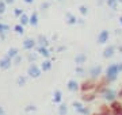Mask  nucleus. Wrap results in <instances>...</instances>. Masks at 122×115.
<instances>
[{
	"label": "nucleus",
	"mask_w": 122,
	"mask_h": 115,
	"mask_svg": "<svg viewBox=\"0 0 122 115\" xmlns=\"http://www.w3.org/2000/svg\"><path fill=\"white\" fill-rule=\"evenodd\" d=\"M122 72V62L119 64H110L109 67L106 68L105 71V77L103 79L106 80L107 84H113L115 83L118 79V75Z\"/></svg>",
	"instance_id": "f257e3e1"
},
{
	"label": "nucleus",
	"mask_w": 122,
	"mask_h": 115,
	"mask_svg": "<svg viewBox=\"0 0 122 115\" xmlns=\"http://www.w3.org/2000/svg\"><path fill=\"white\" fill-rule=\"evenodd\" d=\"M99 95H100V97H102L106 103H109V104L118 99V92L114 88H111V87H105Z\"/></svg>",
	"instance_id": "f03ea898"
},
{
	"label": "nucleus",
	"mask_w": 122,
	"mask_h": 115,
	"mask_svg": "<svg viewBox=\"0 0 122 115\" xmlns=\"http://www.w3.org/2000/svg\"><path fill=\"white\" fill-rule=\"evenodd\" d=\"M27 75H29V77H31V79H38V77H41V75H42V71H41V68H39V65H37V64H30L29 65V68H27Z\"/></svg>",
	"instance_id": "7ed1b4c3"
},
{
	"label": "nucleus",
	"mask_w": 122,
	"mask_h": 115,
	"mask_svg": "<svg viewBox=\"0 0 122 115\" xmlns=\"http://www.w3.org/2000/svg\"><path fill=\"white\" fill-rule=\"evenodd\" d=\"M95 87H96L95 81L91 80V79H88V80H86V81H83V83L80 84V91H81L83 93H86V92H94V91H95Z\"/></svg>",
	"instance_id": "20e7f679"
},
{
	"label": "nucleus",
	"mask_w": 122,
	"mask_h": 115,
	"mask_svg": "<svg viewBox=\"0 0 122 115\" xmlns=\"http://www.w3.org/2000/svg\"><path fill=\"white\" fill-rule=\"evenodd\" d=\"M102 73H103V68H102V65H94L92 68H90V71H88V75H90V79L91 80H98L102 76Z\"/></svg>",
	"instance_id": "39448f33"
},
{
	"label": "nucleus",
	"mask_w": 122,
	"mask_h": 115,
	"mask_svg": "<svg viewBox=\"0 0 122 115\" xmlns=\"http://www.w3.org/2000/svg\"><path fill=\"white\" fill-rule=\"evenodd\" d=\"M110 110H111V115H121L122 114V103L119 100H114L109 104Z\"/></svg>",
	"instance_id": "423d86ee"
},
{
	"label": "nucleus",
	"mask_w": 122,
	"mask_h": 115,
	"mask_svg": "<svg viewBox=\"0 0 122 115\" xmlns=\"http://www.w3.org/2000/svg\"><path fill=\"white\" fill-rule=\"evenodd\" d=\"M22 48H23V50H26V52H31L33 49L37 48V41L33 39V38H26V39L22 42Z\"/></svg>",
	"instance_id": "0eeeda50"
},
{
	"label": "nucleus",
	"mask_w": 122,
	"mask_h": 115,
	"mask_svg": "<svg viewBox=\"0 0 122 115\" xmlns=\"http://www.w3.org/2000/svg\"><path fill=\"white\" fill-rule=\"evenodd\" d=\"M35 50H37L38 56H42L45 60H50V58H52V52H50V49H49V48L37 46V48H35Z\"/></svg>",
	"instance_id": "6e6552de"
},
{
	"label": "nucleus",
	"mask_w": 122,
	"mask_h": 115,
	"mask_svg": "<svg viewBox=\"0 0 122 115\" xmlns=\"http://www.w3.org/2000/svg\"><path fill=\"white\" fill-rule=\"evenodd\" d=\"M109 38H110V33H109V30H102L98 34V43H100V45H105L106 42H109Z\"/></svg>",
	"instance_id": "1a4fd4ad"
},
{
	"label": "nucleus",
	"mask_w": 122,
	"mask_h": 115,
	"mask_svg": "<svg viewBox=\"0 0 122 115\" xmlns=\"http://www.w3.org/2000/svg\"><path fill=\"white\" fill-rule=\"evenodd\" d=\"M12 65V60L8 58L7 56H4L3 58H0V69L1 71H8Z\"/></svg>",
	"instance_id": "9d476101"
},
{
	"label": "nucleus",
	"mask_w": 122,
	"mask_h": 115,
	"mask_svg": "<svg viewBox=\"0 0 122 115\" xmlns=\"http://www.w3.org/2000/svg\"><path fill=\"white\" fill-rule=\"evenodd\" d=\"M66 88H68L69 92H77V91H80V84L75 79H71L66 83Z\"/></svg>",
	"instance_id": "9b49d317"
},
{
	"label": "nucleus",
	"mask_w": 122,
	"mask_h": 115,
	"mask_svg": "<svg viewBox=\"0 0 122 115\" xmlns=\"http://www.w3.org/2000/svg\"><path fill=\"white\" fill-rule=\"evenodd\" d=\"M115 50H117V46H114V45H110V46H107V48L103 50V58H106V60H109V58H111L115 54Z\"/></svg>",
	"instance_id": "f8f14e48"
},
{
	"label": "nucleus",
	"mask_w": 122,
	"mask_h": 115,
	"mask_svg": "<svg viewBox=\"0 0 122 115\" xmlns=\"http://www.w3.org/2000/svg\"><path fill=\"white\" fill-rule=\"evenodd\" d=\"M96 99V93L95 92H86L81 95V102L84 103H91Z\"/></svg>",
	"instance_id": "ddd939ff"
},
{
	"label": "nucleus",
	"mask_w": 122,
	"mask_h": 115,
	"mask_svg": "<svg viewBox=\"0 0 122 115\" xmlns=\"http://www.w3.org/2000/svg\"><path fill=\"white\" fill-rule=\"evenodd\" d=\"M52 100H53L54 104H61V103H62V91H61V89H56V91L53 92Z\"/></svg>",
	"instance_id": "4468645a"
},
{
	"label": "nucleus",
	"mask_w": 122,
	"mask_h": 115,
	"mask_svg": "<svg viewBox=\"0 0 122 115\" xmlns=\"http://www.w3.org/2000/svg\"><path fill=\"white\" fill-rule=\"evenodd\" d=\"M39 68H41V71L42 72H50L53 68V61L52 60H44L42 61V64L39 65Z\"/></svg>",
	"instance_id": "2eb2a0df"
},
{
	"label": "nucleus",
	"mask_w": 122,
	"mask_h": 115,
	"mask_svg": "<svg viewBox=\"0 0 122 115\" xmlns=\"http://www.w3.org/2000/svg\"><path fill=\"white\" fill-rule=\"evenodd\" d=\"M86 61H87V54H86V53L76 54V57H75V62L77 64L79 67H83V64H86Z\"/></svg>",
	"instance_id": "dca6fc26"
},
{
	"label": "nucleus",
	"mask_w": 122,
	"mask_h": 115,
	"mask_svg": "<svg viewBox=\"0 0 122 115\" xmlns=\"http://www.w3.org/2000/svg\"><path fill=\"white\" fill-rule=\"evenodd\" d=\"M37 46H44V48H49V45H50V42H49V39L46 38L45 35H38V38H37Z\"/></svg>",
	"instance_id": "f3484780"
},
{
	"label": "nucleus",
	"mask_w": 122,
	"mask_h": 115,
	"mask_svg": "<svg viewBox=\"0 0 122 115\" xmlns=\"http://www.w3.org/2000/svg\"><path fill=\"white\" fill-rule=\"evenodd\" d=\"M38 22H39V19H38V12H33L30 15V18H29V24L33 27H37L38 26Z\"/></svg>",
	"instance_id": "a211bd4d"
},
{
	"label": "nucleus",
	"mask_w": 122,
	"mask_h": 115,
	"mask_svg": "<svg viewBox=\"0 0 122 115\" xmlns=\"http://www.w3.org/2000/svg\"><path fill=\"white\" fill-rule=\"evenodd\" d=\"M65 16H66V23H68L69 26H73V24H77V18L73 14H71V12H66V14H65Z\"/></svg>",
	"instance_id": "6ab92c4d"
},
{
	"label": "nucleus",
	"mask_w": 122,
	"mask_h": 115,
	"mask_svg": "<svg viewBox=\"0 0 122 115\" xmlns=\"http://www.w3.org/2000/svg\"><path fill=\"white\" fill-rule=\"evenodd\" d=\"M18 54H19V49L18 48H10L8 50H7V54H5V56L8 58H11V60H14Z\"/></svg>",
	"instance_id": "aec40b11"
},
{
	"label": "nucleus",
	"mask_w": 122,
	"mask_h": 115,
	"mask_svg": "<svg viewBox=\"0 0 122 115\" xmlns=\"http://www.w3.org/2000/svg\"><path fill=\"white\" fill-rule=\"evenodd\" d=\"M11 30V27L7 24V23H3V22H0V35H7V33Z\"/></svg>",
	"instance_id": "412c9836"
},
{
	"label": "nucleus",
	"mask_w": 122,
	"mask_h": 115,
	"mask_svg": "<svg viewBox=\"0 0 122 115\" xmlns=\"http://www.w3.org/2000/svg\"><path fill=\"white\" fill-rule=\"evenodd\" d=\"M58 115H66L68 114V106H66L65 103H61L58 104V110H57Z\"/></svg>",
	"instance_id": "4be33fe9"
},
{
	"label": "nucleus",
	"mask_w": 122,
	"mask_h": 115,
	"mask_svg": "<svg viewBox=\"0 0 122 115\" xmlns=\"http://www.w3.org/2000/svg\"><path fill=\"white\" fill-rule=\"evenodd\" d=\"M29 18H30V16H29L27 14H23L22 16H19V24H22L23 27L27 26V24H29Z\"/></svg>",
	"instance_id": "5701e85b"
},
{
	"label": "nucleus",
	"mask_w": 122,
	"mask_h": 115,
	"mask_svg": "<svg viewBox=\"0 0 122 115\" xmlns=\"http://www.w3.org/2000/svg\"><path fill=\"white\" fill-rule=\"evenodd\" d=\"M26 58L29 61V64H34L37 61V58H38V53H27Z\"/></svg>",
	"instance_id": "b1692460"
},
{
	"label": "nucleus",
	"mask_w": 122,
	"mask_h": 115,
	"mask_svg": "<svg viewBox=\"0 0 122 115\" xmlns=\"http://www.w3.org/2000/svg\"><path fill=\"white\" fill-rule=\"evenodd\" d=\"M27 84V77L26 76H19L16 79V85L18 87H25Z\"/></svg>",
	"instance_id": "393cba45"
},
{
	"label": "nucleus",
	"mask_w": 122,
	"mask_h": 115,
	"mask_svg": "<svg viewBox=\"0 0 122 115\" xmlns=\"http://www.w3.org/2000/svg\"><path fill=\"white\" fill-rule=\"evenodd\" d=\"M106 4H107V7H110V8L113 10V11H117V8H118L117 0H106Z\"/></svg>",
	"instance_id": "a878e982"
},
{
	"label": "nucleus",
	"mask_w": 122,
	"mask_h": 115,
	"mask_svg": "<svg viewBox=\"0 0 122 115\" xmlns=\"http://www.w3.org/2000/svg\"><path fill=\"white\" fill-rule=\"evenodd\" d=\"M14 31L18 35H23V34H25V27H23L22 24H19V23H18V24L14 26Z\"/></svg>",
	"instance_id": "bb28decb"
},
{
	"label": "nucleus",
	"mask_w": 122,
	"mask_h": 115,
	"mask_svg": "<svg viewBox=\"0 0 122 115\" xmlns=\"http://www.w3.org/2000/svg\"><path fill=\"white\" fill-rule=\"evenodd\" d=\"M77 114H79V115H91V110H90V107L83 106L80 110L77 111Z\"/></svg>",
	"instance_id": "cd10ccee"
},
{
	"label": "nucleus",
	"mask_w": 122,
	"mask_h": 115,
	"mask_svg": "<svg viewBox=\"0 0 122 115\" xmlns=\"http://www.w3.org/2000/svg\"><path fill=\"white\" fill-rule=\"evenodd\" d=\"M99 111L102 112V114H105V115H111V110H110V107L106 106V104L100 106V110Z\"/></svg>",
	"instance_id": "c85d7f7f"
},
{
	"label": "nucleus",
	"mask_w": 122,
	"mask_h": 115,
	"mask_svg": "<svg viewBox=\"0 0 122 115\" xmlns=\"http://www.w3.org/2000/svg\"><path fill=\"white\" fill-rule=\"evenodd\" d=\"M22 60H23V57L20 56V54H18L16 57L12 60V65H15V67H19V65H20V62H22Z\"/></svg>",
	"instance_id": "c756f323"
},
{
	"label": "nucleus",
	"mask_w": 122,
	"mask_h": 115,
	"mask_svg": "<svg viewBox=\"0 0 122 115\" xmlns=\"http://www.w3.org/2000/svg\"><path fill=\"white\" fill-rule=\"evenodd\" d=\"M83 106H84V104H83V102H77V100H75V102L72 103V107L75 108V111H76V112H77V111L80 110V108H81Z\"/></svg>",
	"instance_id": "7c9ffc66"
},
{
	"label": "nucleus",
	"mask_w": 122,
	"mask_h": 115,
	"mask_svg": "<svg viewBox=\"0 0 122 115\" xmlns=\"http://www.w3.org/2000/svg\"><path fill=\"white\" fill-rule=\"evenodd\" d=\"M25 111H26L27 114H30V112H34V111H37V106H34V104H29V106L25 107Z\"/></svg>",
	"instance_id": "2f4dec72"
},
{
	"label": "nucleus",
	"mask_w": 122,
	"mask_h": 115,
	"mask_svg": "<svg viewBox=\"0 0 122 115\" xmlns=\"http://www.w3.org/2000/svg\"><path fill=\"white\" fill-rule=\"evenodd\" d=\"M75 72H76V75L79 76H84V73H86V69H84L83 67H76V69H75Z\"/></svg>",
	"instance_id": "473e14b6"
},
{
	"label": "nucleus",
	"mask_w": 122,
	"mask_h": 115,
	"mask_svg": "<svg viewBox=\"0 0 122 115\" xmlns=\"http://www.w3.org/2000/svg\"><path fill=\"white\" fill-rule=\"evenodd\" d=\"M5 8H7V4L4 3V0H0V15L5 12Z\"/></svg>",
	"instance_id": "72a5a7b5"
},
{
	"label": "nucleus",
	"mask_w": 122,
	"mask_h": 115,
	"mask_svg": "<svg viewBox=\"0 0 122 115\" xmlns=\"http://www.w3.org/2000/svg\"><path fill=\"white\" fill-rule=\"evenodd\" d=\"M23 14H25V12H23V10H20V8H15V10H14V15H15L16 18L22 16Z\"/></svg>",
	"instance_id": "f704fd0d"
},
{
	"label": "nucleus",
	"mask_w": 122,
	"mask_h": 115,
	"mask_svg": "<svg viewBox=\"0 0 122 115\" xmlns=\"http://www.w3.org/2000/svg\"><path fill=\"white\" fill-rule=\"evenodd\" d=\"M79 11H80L81 15H87L88 14V8L86 7V5H80V7H79Z\"/></svg>",
	"instance_id": "c9c22d12"
},
{
	"label": "nucleus",
	"mask_w": 122,
	"mask_h": 115,
	"mask_svg": "<svg viewBox=\"0 0 122 115\" xmlns=\"http://www.w3.org/2000/svg\"><path fill=\"white\" fill-rule=\"evenodd\" d=\"M50 7V3H42L41 4V10H48Z\"/></svg>",
	"instance_id": "e433bc0d"
},
{
	"label": "nucleus",
	"mask_w": 122,
	"mask_h": 115,
	"mask_svg": "<svg viewBox=\"0 0 122 115\" xmlns=\"http://www.w3.org/2000/svg\"><path fill=\"white\" fill-rule=\"evenodd\" d=\"M0 115H7V114H5L4 107H1V106H0Z\"/></svg>",
	"instance_id": "4c0bfd02"
},
{
	"label": "nucleus",
	"mask_w": 122,
	"mask_h": 115,
	"mask_svg": "<svg viewBox=\"0 0 122 115\" xmlns=\"http://www.w3.org/2000/svg\"><path fill=\"white\" fill-rule=\"evenodd\" d=\"M64 50H65V46H58V48H57V52H58V53H60V52H64Z\"/></svg>",
	"instance_id": "58836bf2"
},
{
	"label": "nucleus",
	"mask_w": 122,
	"mask_h": 115,
	"mask_svg": "<svg viewBox=\"0 0 122 115\" xmlns=\"http://www.w3.org/2000/svg\"><path fill=\"white\" fill-rule=\"evenodd\" d=\"M14 1H15V0H4V3H5L7 5H8V4H12Z\"/></svg>",
	"instance_id": "ea45409f"
},
{
	"label": "nucleus",
	"mask_w": 122,
	"mask_h": 115,
	"mask_svg": "<svg viewBox=\"0 0 122 115\" xmlns=\"http://www.w3.org/2000/svg\"><path fill=\"white\" fill-rule=\"evenodd\" d=\"M25 3H27V4H33L34 3V0H23Z\"/></svg>",
	"instance_id": "a19ab883"
},
{
	"label": "nucleus",
	"mask_w": 122,
	"mask_h": 115,
	"mask_svg": "<svg viewBox=\"0 0 122 115\" xmlns=\"http://www.w3.org/2000/svg\"><path fill=\"white\" fill-rule=\"evenodd\" d=\"M77 24H84V19H77Z\"/></svg>",
	"instance_id": "79ce46f5"
},
{
	"label": "nucleus",
	"mask_w": 122,
	"mask_h": 115,
	"mask_svg": "<svg viewBox=\"0 0 122 115\" xmlns=\"http://www.w3.org/2000/svg\"><path fill=\"white\" fill-rule=\"evenodd\" d=\"M117 50L119 52V53H122V45H118V46H117Z\"/></svg>",
	"instance_id": "37998d69"
},
{
	"label": "nucleus",
	"mask_w": 122,
	"mask_h": 115,
	"mask_svg": "<svg viewBox=\"0 0 122 115\" xmlns=\"http://www.w3.org/2000/svg\"><path fill=\"white\" fill-rule=\"evenodd\" d=\"M105 3H106V1H103V0H99V1H98V4H99V5H103Z\"/></svg>",
	"instance_id": "c03bdc74"
},
{
	"label": "nucleus",
	"mask_w": 122,
	"mask_h": 115,
	"mask_svg": "<svg viewBox=\"0 0 122 115\" xmlns=\"http://www.w3.org/2000/svg\"><path fill=\"white\" fill-rule=\"evenodd\" d=\"M118 97H122V88L119 89V92H118Z\"/></svg>",
	"instance_id": "a18cd8bd"
},
{
	"label": "nucleus",
	"mask_w": 122,
	"mask_h": 115,
	"mask_svg": "<svg viewBox=\"0 0 122 115\" xmlns=\"http://www.w3.org/2000/svg\"><path fill=\"white\" fill-rule=\"evenodd\" d=\"M115 35H121V30H115Z\"/></svg>",
	"instance_id": "49530a36"
},
{
	"label": "nucleus",
	"mask_w": 122,
	"mask_h": 115,
	"mask_svg": "<svg viewBox=\"0 0 122 115\" xmlns=\"http://www.w3.org/2000/svg\"><path fill=\"white\" fill-rule=\"evenodd\" d=\"M91 115H105V114H102V112L99 111V112H94V114H91Z\"/></svg>",
	"instance_id": "de8ad7c7"
},
{
	"label": "nucleus",
	"mask_w": 122,
	"mask_h": 115,
	"mask_svg": "<svg viewBox=\"0 0 122 115\" xmlns=\"http://www.w3.org/2000/svg\"><path fill=\"white\" fill-rule=\"evenodd\" d=\"M118 20H119V24H121V26H122V15H121V16H119V19H118Z\"/></svg>",
	"instance_id": "09e8293b"
},
{
	"label": "nucleus",
	"mask_w": 122,
	"mask_h": 115,
	"mask_svg": "<svg viewBox=\"0 0 122 115\" xmlns=\"http://www.w3.org/2000/svg\"><path fill=\"white\" fill-rule=\"evenodd\" d=\"M117 1H118V3H122V0H117Z\"/></svg>",
	"instance_id": "8fccbe9b"
},
{
	"label": "nucleus",
	"mask_w": 122,
	"mask_h": 115,
	"mask_svg": "<svg viewBox=\"0 0 122 115\" xmlns=\"http://www.w3.org/2000/svg\"><path fill=\"white\" fill-rule=\"evenodd\" d=\"M57 1H62V0H57Z\"/></svg>",
	"instance_id": "3c124183"
},
{
	"label": "nucleus",
	"mask_w": 122,
	"mask_h": 115,
	"mask_svg": "<svg viewBox=\"0 0 122 115\" xmlns=\"http://www.w3.org/2000/svg\"><path fill=\"white\" fill-rule=\"evenodd\" d=\"M0 16H1V15H0ZM0 20H1V18H0Z\"/></svg>",
	"instance_id": "603ef678"
},
{
	"label": "nucleus",
	"mask_w": 122,
	"mask_h": 115,
	"mask_svg": "<svg viewBox=\"0 0 122 115\" xmlns=\"http://www.w3.org/2000/svg\"><path fill=\"white\" fill-rule=\"evenodd\" d=\"M27 115H30V114H27Z\"/></svg>",
	"instance_id": "864d4df0"
},
{
	"label": "nucleus",
	"mask_w": 122,
	"mask_h": 115,
	"mask_svg": "<svg viewBox=\"0 0 122 115\" xmlns=\"http://www.w3.org/2000/svg\"><path fill=\"white\" fill-rule=\"evenodd\" d=\"M121 115H122V114H121Z\"/></svg>",
	"instance_id": "5fc2aeb1"
}]
</instances>
